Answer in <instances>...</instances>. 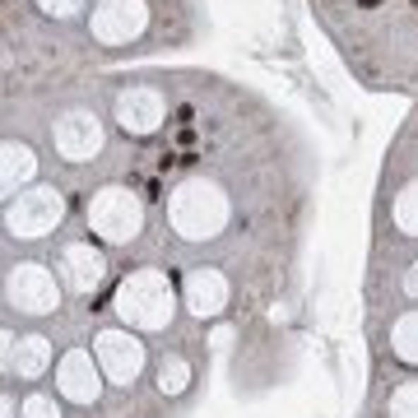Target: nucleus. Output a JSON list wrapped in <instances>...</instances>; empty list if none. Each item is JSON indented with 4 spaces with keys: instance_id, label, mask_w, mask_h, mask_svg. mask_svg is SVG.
Returning <instances> with one entry per match:
<instances>
[{
    "instance_id": "obj_1",
    "label": "nucleus",
    "mask_w": 418,
    "mask_h": 418,
    "mask_svg": "<svg viewBox=\"0 0 418 418\" xmlns=\"http://www.w3.org/2000/svg\"><path fill=\"white\" fill-rule=\"evenodd\" d=\"M409 5H418V0H409Z\"/></svg>"
}]
</instances>
